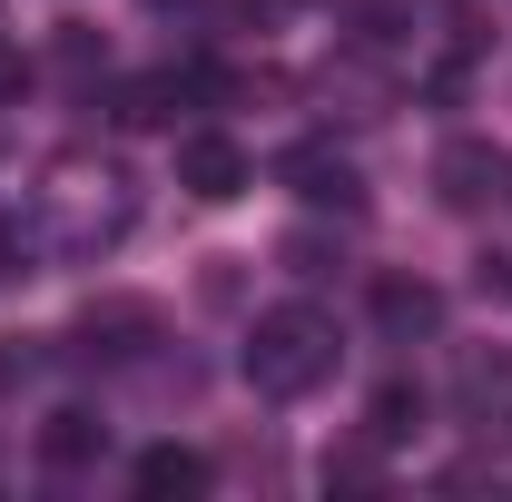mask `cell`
I'll list each match as a JSON object with an SVG mask.
<instances>
[{
  "mask_svg": "<svg viewBox=\"0 0 512 502\" xmlns=\"http://www.w3.org/2000/svg\"><path fill=\"white\" fill-rule=\"evenodd\" d=\"M247 384L266 394V404H306L316 384H335V365H345V345H335V315L325 306H266L247 325Z\"/></svg>",
  "mask_w": 512,
  "mask_h": 502,
  "instance_id": "1",
  "label": "cell"
},
{
  "mask_svg": "<svg viewBox=\"0 0 512 502\" xmlns=\"http://www.w3.org/2000/svg\"><path fill=\"white\" fill-rule=\"evenodd\" d=\"M453 424L483 453H512V345H463L453 355Z\"/></svg>",
  "mask_w": 512,
  "mask_h": 502,
  "instance_id": "2",
  "label": "cell"
},
{
  "mask_svg": "<svg viewBox=\"0 0 512 502\" xmlns=\"http://www.w3.org/2000/svg\"><path fill=\"white\" fill-rule=\"evenodd\" d=\"M434 188H444L453 217H503V207H512V148H503V138H444Z\"/></svg>",
  "mask_w": 512,
  "mask_h": 502,
  "instance_id": "3",
  "label": "cell"
},
{
  "mask_svg": "<svg viewBox=\"0 0 512 502\" xmlns=\"http://www.w3.org/2000/svg\"><path fill=\"white\" fill-rule=\"evenodd\" d=\"M178 188L207 197V207H227V197L256 188V168H247V148H237L227 128H188V138H178Z\"/></svg>",
  "mask_w": 512,
  "mask_h": 502,
  "instance_id": "4",
  "label": "cell"
},
{
  "mask_svg": "<svg viewBox=\"0 0 512 502\" xmlns=\"http://www.w3.org/2000/svg\"><path fill=\"white\" fill-rule=\"evenodd\" d=\"M276 178L306 197V207H335V217H355V207H365V168H355L345 148H325V138L286 148V168H276Z\"/></svg>",
  "mask_w": 512,
  "mask_h": 502,
  "instance_id": "5",
  "label": "cell"
},
{
  "mask_svg": "<svg viewBox=\"0 0 512 502\" xmlns=\"http://www.w3.org/2000/svg\"><path fill=\"white\" fill-rule=\"evenodd\" d=\"M375 325H384V345H414V335L444 325V296L424 276H375Z\"/></svg>",
  "mask_w": 512,
  "mask_h": 502,
  "instance_id": "6",
  "label": "cell"
},
{
  "mask_svg": "<svg viewBox=\"0 0 512 502\" xmlns=\"http://www.w3.org/2000/svg\"><path fill=\"white\" fill-rule=\"evenodd\" d=\"M138 493L148 502H197L207 493V453L197 443H148L138 453Z\"/></svg>",
  "mask_w": 512,
  "mask_h": 502,
  "instance_id": "7",
  "label": "cell"
},
{
  "mask_svg": "<svg viewBox=\"0 0 512 502\" xmlns=\"http://www.w3.org/2000/svg\"><path fill=\"white\" fill-rule=\"evenodd\" d=\"M424 434V384H375V404H365V443H384V453H394V443H414Z\"/></svg>",
  "mask_w": 512,
  "mask_h": 502,
  "instance_id": "8",
  "label": "cell"
},
{
  "mask_svg": "<svg viewBox=\"0 0 512 502\" xmlns=\"http://www.w3.org/2000/svg\"><path fill=\"white\" fill-rule=\"evenodd\" d=\"M99 443H109V434H99L89 414H50V434H40V453H50V463H60V473H69V463H89Z\"/></svg>",
  "mask_w": 512,
  "mask_h": 502,
  "instance_id": "9",
  "label": "cell"
},
{
  "mask_svg": "<svg viewBox=\"0 0 512 502\" xmlns=\"http://www.w3.org/2000/svg\"><path fill=\"white\" fill-rule=\"evenodd\" d=\"M10 79H20V60H10V50H0V89H10Z\"/></svg>",
  "mask_w": 512,
  "mask_h": 502,
  "instance_id": "10",
  "label": "cell"
}]
</instances>
